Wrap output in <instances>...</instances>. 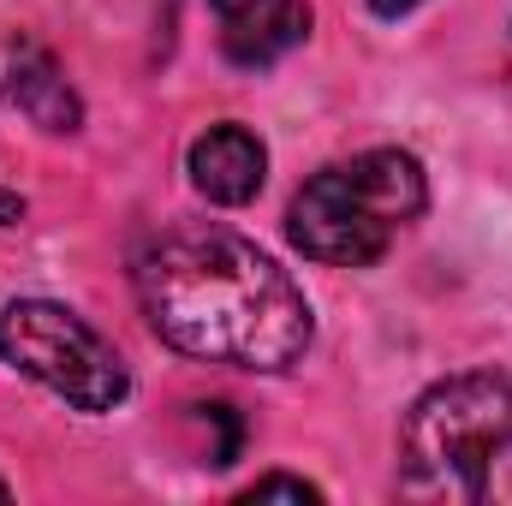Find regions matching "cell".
<instances>
[{"label":"cell","mask_w":512,"mask_h":506,"mask_svg":"<svg viewBox=\"0 0 512 506\" xmlns=\"http://www.w3.org/2000/svg\"><path fill=\"white\" fill-rule=\"evenodd\" d=\"M137 304L149 328L203 364L233 370H292L310 346V298L298 280L256 251L245 233L215 221H185L137 251Z\"/></svg>","instance_id":"1"},{"label":"cell","mask_w":512,"mask_h":506,"mask_svg":"<svg viewBox=\"0 0 512 506\" xmlns=\"http://www.w3.org/2000/svg\"><path fill=\"white\" fill-rule=\"evenodd\" d=\"M399 495L447 506H512V376L435 381L399 423Z\"/></svg>","instance_id":"2"},{"label":"cell","mask_w":512,"mask_h":506,"mask_svg":"<svg viewBox=\"0 0 512 506\" xmlns=\"http://www.w3.org/2000/svg\"><path fill=\"white\" fill-rule=\"evenodd\" d=\"M429 185L417 155L405 149H364L352 161L322 167L316 179H304V191L292 197L286 233L310 262L328 268H370L387 245L423 215Z\"/></svg>","instance_id":"3"},{"label":"cell","mask_w":512,"mask_h":506,"mask_svg":"<svg viewBox=\"0 0 512 506\" xmlns=\"http://www.w3.org/2000/svg\"><path fill=\"white\" fill-rule=\"evenodd\" d=\"M0 358L30 381H42L72 411H114L131 393L126 358L66 304L18 298L0 310Z\"/></svg>","instance_id":"4"},{"label":"cell","mask_w":512,"mask_h":506,"mask_svg":"<svg viewBox=\"0 0 512 506\" xmlns=\"http://www.w3.org/2000/svg\"><path fill=\"white\" fill-rule=\"evenodd\" d=\"M0 108L24 114L30 126L54 131V137H66V131L84 126L78 90L66 84L60 60H54L42 42H30V36H6V42H0Z\"/></svg>","instance_id":"5"},{"label":"cell","mask_w":512,"mask_h":506,"mask_svg":"<svg viewBox=\"0 0 512 506\" xmlns=\"http://www.w3.org/2000/svg\"><path fill=\"white\" fill-rule=\"evenodd\" d=\"M221 18V48L233 66H274L310 36V0H209Z\"/></svg>","instance_id":"6"},{"label":"cell","mask_w":512,"mask_h":506,"mask_svg":"<svg viewBox=\"0 0 512 506\" xmlns=\"http://www.w3.org/2000/svg\"><path fill=\"white\" fill-rule=\"evenodd\" d=\"M185 167H191V185L209 203L239 209V203H251L256 191H262V179H268V149L245 126H209L191 143V161Z\"/></svg>","instance_id":"7"},{"label":"cell","mask_w":512,"mask_h":506,"mask_svg":"<svg viewBox=\"0 0 512 506\" xmlns=\"http://www.w3.org/2000/svg\"><path fill=\"white\" fill-rule=\"evenodd\" d=\"M239 501H322V489L304 477H256Z\"/></svg>","instance_id":"8"},{"label":"cell","mask_w":512,"mask_h":506,"mask_svg":"<svg viewBox=\"0 0 512 506\" xmlns=\"http://www.w3.org/2000/svg\"><path fill=\"white\" fill-rule=\"evenodd\" d=\"M197 411H203V417L221 429V447H215V459H209V465H233V459H239V441H245V423H239V411H233V405H197Z\"/></svg>","instance_id":"9"},{"label":"cell","mask_w":512,"mask_h":506,"mask_svg":"<svg viewBox=\"0 0 512 506\" xmlns=\"http://www.w3.org/2000/svg\"><path fill=\"white\" fill-rule=\"evenodd\" d=\"M370 6H376L382 18H405V12H417L423 0H370Z\"/></svg>","instance_id":"10"},{"label":"cell","mask_w":512,"mask_h":506,"mask_svg":"<svg viewBox=\"0 0 512 506\" xmlns=\"http://www.w3.org/2000/svg\"><path fill=\"white\" fill-rule=\"evenodd\" d=\"M24 215V203H12V197H0V221H18Z\"/></svg>","instance_id":"11"},{"label":"cell","mask_w":512,"mask_h":506,"mask_svg":"<svg viewBox=\"0 0 512 506\" xmlns=\"http://www.w3.org/2000/svg\"><path fill=\"white\" fill-rule=\"evenodd\" d=\"M6 495H12V483H6V477H0V501H6Z\"/></svg>","instance_id":"12"}]
</instances>
